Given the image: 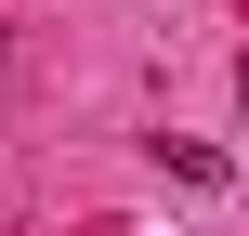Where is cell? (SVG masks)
<instances>
[{
  "label": "cell",
  "instance_id": "cell-1",
  "mask_svg": "<svg viewBox=\"0 0 249 236\" xmlns=\"http://www.w3.org/2000/svg\"><path fill=\"white\" fill-rule=\"evenodd\" d=\"M0 53H13V13H0Z\"/></svg>",
  "mask_w": 249,
  "mask_h": 236
},
{
  "label": "cell",
  "instance_id": "cell-2",
  "mask_svg": "<svg viewBox=\"0 0 249 236\" xmlns=\"http://www.w3.org/2000/svg\"><path fill=\"white\" fill-rule=\"evenodd\" d=\"M236 105H249V66H236Z\"/></svg>",
  "mask_w": 249,
  "mask_h": 236
}]
</instances>
